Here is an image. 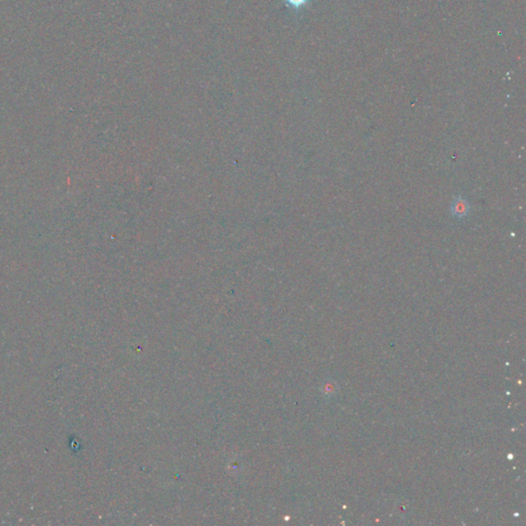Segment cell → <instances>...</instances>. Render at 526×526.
I'll return each mask as SVG.
<instances>
[{
	"label": "cell",
	"instance_id": "6da1fadb",
	"mask_svg": "<svg viewBox=\"0 0 526 526\" xmlns=\"http://www.w3.org/2000/svg\"><path fill=\"white\" fill-rule=\"evenodd\" d=\"M451 212L455 217H458V218L466 217L470 212L469 202L462 197L456 198L452 203Z\"/></svg>",
	"mask_w": 526,
	"mask_h": 526
},
{
	"label": "cell",
	"instance_id": "7a4b0ae2",
	"mask_svg": "<svg viewBox=\"0 0 526 526\" xmlns=\"http://www.w3.org/2000/svg\"><path fill=\"white\" fill-rule=\"evenodd\" d=\"M286 4L293 9H299L303 6H306L311 0H284Z\"/></svg>",
	"mask_w": 526,
	"mask_h": 526
}]
</instances>
